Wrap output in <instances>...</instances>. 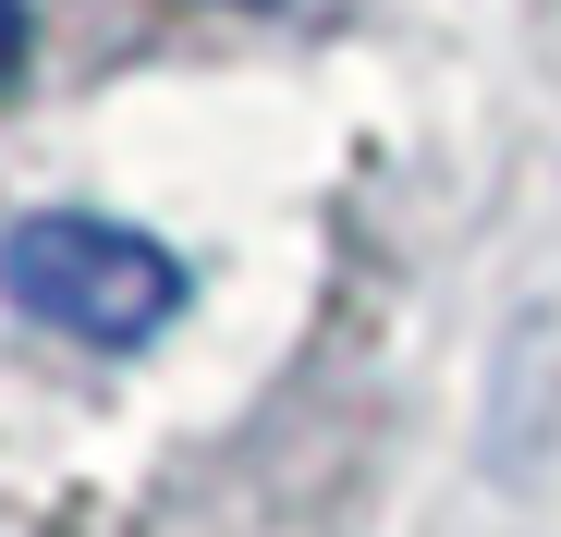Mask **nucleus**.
Instances as JSON below:
<instances>
[{"instance_id":"1","label":"nucleus","mask_w":561,"mask_h":537,"mask_svg":"<svg viewBox=\"0 0 561 537\" xmlns=\"http://www.w3.org/2000/svg\"><path fill=\"white\" fill-rule=\"evenodd\" d=\"M0 294H13V318H37L61 342L135 354L183 318V256L135 220H99V208H25L0 232Z\"/></svg>"},{"instance_id":"2","label":"nucleus","mask_w":561,"mask_h":537,"mask_svg":"<svg viewBox=\"0 0 561 537\" xmlns=\"http://www.w3.org/2000/svg\"><path fill=\"white\" fill-rule=\"evenodd\" d=\"M25 37H37V25H25V0H0V85L25 73Z\"/></svg>"}]
</instances>
